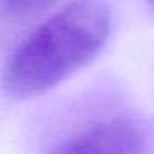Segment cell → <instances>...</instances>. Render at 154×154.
Here are the masks:
<instances>
[{"label":"cell","mask_w":154,"mask_h":154,"mask_svg":"<svg viewBox=\"0 0 154 154\" xmlns=\"http://www.w3.org/2000/svg\"><path fill=\"white\" fill-rule=\"evenodd\" d=\"M109 32L111 12L104 0H73L12 53L2 76L5 91L32 98L55 88L100 53Z\"/></svg>","instance_id":"obj_1"},{"label":"cell","mask_w":154,"mask_h":154,"mask_svg":"<svg viewBox=\"0 0 154 154\" xmlns=\"http://www.w3.org/2000/svg\"><path fill=\"white\" fill-rule=\"evenodd\" d=\"M55 151L58 152H114L136 154L146 151V136L129 119H103L78 131Z\"/></svg>","instance_id":"obj_2"},{"label":"cell","mask_w":154,"mask_h":154,"mask_svg":"<svg viewBox=\"0 0 154 154\" xmlns=\"http://www.w3.org/2000/svg\"><path fill=\"white\" fill-rule=\"evenodd\" d=\"M55 2L57 0H0V7L8 17L25 18L43 12Z\"/></svg>","instance_id":"obj_3"},{"label":"cell","mask_w":154,"mask_h":154,"mask_svg":"<svg viewBox=\"0 0 154 154\" xmlns=\"http://www.w3.org/2000/svg\"><path fill=\"white\" fill-rule=\"evenodd\" d=\"M147 4H149V5H151V7H152V8H154V0H147Z\"/></svg>","instance_id":"obj_4"}]
</instances>
